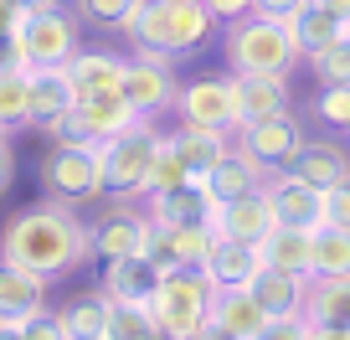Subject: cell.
Wrapping results in <instances>:
<instances>
[{
	"label": "cell",
	"mask_w": 350,
	"mask_h": 340,
	"mask_svg": "<svg viewBox=\"0 0 350 340\" xmlns=\"http://www.w3.org/2000/svg\"><path fill=\"white\" fill-rule=\"evenodd\" d=\"M0 258L52 284V278L72 274L77 263L93 258V222L77 217V207L46 196L0 227Z\"/></svg>",
	"instance_id": "obj_1"
},
{
	"label": "cell",
	"mask_w": 350,
	"mask_h": 340,
	"mask_svg": "<svg viewBox=\"0 0 350 340\" xmlns=\"http://www.w3.org/2000/svg\"><path fill=\"white\" fill-rule=\"evenodd\" d=\"M211 31H217V16L206 11V0H144L124 36L144 57H180L196 52Z\"/></svg>",
	"instance_id": "obj_2"
},
{
	"label": "cell",
	"mask_w": 350,
	"mask_h": 340,
	"mask_svg": "<svg viewBox=\"0 0 350 340\" xmlns=\"http://www.w3.org/2000/svg\"><path fill=\"white\" fill-rule=\"evenodd\" d=\"M227 31H221V52H227V67L232 73H284L294 67L299 42H294V26L288 21H273V16L262 11H247V16H232V21H221Z\"/></svg>",
	"instance_id": "obj_3"
},
{
	"label": "cell",
	"mask_w": 350,
	"mask_h": 340,
	"mask_svg": "<svg viewBox=\"0 0 350 340\" xmlns=\"http://www.w3.org/2000/svg\"><path fill=\"white\" fill-rule=\"evenodd\" d=\"M211 304H217V284L206 268H170L150 299L165 340H191L211 319Z\"/></svg>",
	"instance_id": "obj_4"
},
{
	"label": "cell",
	"mask_w": 350,
	"mask_h": 340,
	"mask_svg": "<svg viewBox=\"0 0 350 340\" xmlns=\"http://www.w3.org/2000/svg\"><path fill=\"white\" fill-rule=\"evenodd\" d=\"M42 186L52 201L67 207H83V201H98L103 191V144L88 140H62L42 155Z\"/></svg>",
	"instance_id": "obj_5"
},
{
	"label": "cell",
	"mask_w": 350,
	"mask_h": 340,
	"mask_svg": "<svg viewBox=\"0 0 350 340\" xmlns=\"http://www.w3.org/2000/svg\"><path fill=\"white\" fill-rule=\"evenodd\" d=\"M165 134L150 119H139L134 129H124L119 140H103V186L113 201H139L150 196V165L160 155Z\"/></svg>",
	"instance_id": "obj_6"
},
{
	"label": "cell",
	"mask_w": 350,
	"mask_h": 340,
	"mask_svg": "<svg viewBox=\"0 0 350 340\" xmlns=\"http://www.w3.org/2000/svg\"><path fill=\"white\" fill-rule=\"evenodd\" d=\"M139 124V109H134L124 93H93V99H77L67 119H57L52 129H42L52 144L62 140H88V144H103V140H119L124 129Z\"/></svg>",
	"instance_id": "obj_7"
},
{
	"label": "cell",
	"mask_w": 350,
	"mask_h": 340,
	"mask_svg": "<svg viewBox=\"0 0 350 340\" xmlns=\"http://www.w3.org/2000/svg\"><path fill=\"white\" fill-rule=\"evenodd\" d=\"M16 42H21L26 67H67L77 57V21H72V11H62V5L26 11Z\"/></svg>",
	"instance_id": "obj_8"
},
{
	"label": "cell",
	"mask_w": 350,
	"mask_h": 340,
	"mask_svg": "<svg viewBox=\"0 0 350 340\" xmlns=\"http://www.w3.org/2000/svg\"><path fill=\"white\" fill-rule=\"evenodd\" d=\"M154 248V217L134 211L129 201H113L98 222H93V258L113 263V258H150Z\"/></svg>",
	"instance_id": "obj_9"
},
{
	"label": "cell",
	"mask_w": 350,
	"mask_h": 340,
	"mask_svg": "<svg viewBox=\"0 0 350 340\" xmlns=\"http://www.w3.org/2000/svg\"><path fill=\"white\" fill-rule=\"evenodd\" d=\"M124 99L139 109V119H154V114L175 109L180 99V83H175V57H129V73H124Z\"/></svg>",
	"instance_id": "obj_10"
},
{
	"label": "cell",
	"mask_w": 350,
	"mask_h": 340,
	"mask_svg": "<svg viewBox=\"0 0 350 340\" xmlns=\"http://www.w3.org/2000/svg\"><path fill=\"white\" fill-rule=\"evenodd\" d=\"M237 144L252 155V160H262L268 170H288V165L299 160V150H304V129H299L294 114H268V119H252L237 129Z\"/></svg>",
	"instance_id": "obj_11"
},
{
	"label": "cell",
	"mask_w": 350,
	"mask_h": 340,
	"mask_svg": "<svg viewBox=\"0 0 350 340\" xmlns=\"http://www.w3.org/2000/svg\"><path fill=\"white\" fill-rule=\"evenodd\" d=\"M180 124H201V129L237 134V103H232V77H196L175 99Z\"/></svg>",
	"instance_id": "obj_12"
},
{
	"label": "cell",
	"mask_w": 350,
	"mask_h": 340,
	"mask_svg": "<svg viewBox=\"0 0 350 340\" xmlns=\"http://www.w3.org/2000/svg\"><path fill=\"white\" fill-rule=\"evenodd\" d=\"M150 201V217L154 227H217V191L206 186V181H186V186H175V191H154Z\"/></svg>",
	"instance_id": "obj_13"
},
{
	"label": "cell",
	"mask_w": 350,
	"mask_h": 340,
	"mask_svg": "<svg viewBox=\"0 0 350 340\" xmlns=\"http://www.w3.org/2000/svg\"><path fill=\"white\" fill-rule=\"evenodd\" d=\"M268 196H273V211L284 227H325V191L309 186V181H299L294 170H273V181H268Z\"/></svg>",
	"instance_id": "obj_14"
},
{
	"label": "cell",
	"mask_w": 350,
	"mask_h": 340,
	"mask_svg": "<svg viewBox=\"0 0 350 340\" xmlns=\"http://www.w3.org/2000/svg\"><path fill=\"white\" fill-rule=\"evenodd\" d=\"M217 237H221L217 227H154L150 258L165 268V274H170V268H206Z\"/></svg>",
	"instance_id": "obj_15"
},
{
	"label": "cell",
	"mask_w": 350,
	"mask_h": 340,
	"mask_svg": "<svg viewBox=\"0 0 350 340\" xmlns=\"http://www.w3.org/2000/svg\"><path fill=\"white\" fill-rule=\"evenodd\" d=\"M232 103H237V129L252 119L288 109V77L284 73H232Z\"/></svg>",
	"instance_id": "obj_16"
},
{
	"label": "cell",
	"mask_w": 350,
	"mask_h": 340,
	"mask_svg": "<svg viewBox=\"0 0 350 340\" xmlns=\"http://www.w3.org/2000/svg\"><path fill=\"white\" fill-rule=\"evenodd\" d=\"M273 227H278V211H273L268 186L247 191V196H232V201H221V207H217V232H227V237L262 242Z\"/></svg>",
	"instance_id": "obj_17"
},
{
	"label": "cell",
	"mask_w": 350,
	"mask_h": 340,
	"mask_svg": "<svg viewBox=\"0 0 350 340\" xmlns=\"http://www.w3.org/2000/svg\"><path fill=\"white\" fill-rule=\"evenodd\" d=\"M124 73H129V57L109 52V47H93V52H77L67 62L77 99H93V93H124Z\"/></svg>",
	"instance_id": "obj_18"
},
{
	"label": "cell",
	"mask_w": 350,
	"mask_h": 340,
	"mask_svg": "<svg viewBox=\"0 0 350 340\" xmlns=\"http://www.w3.org/2000/svg\"><path fill=\"white\" fill-rule=\"evenodd\" d=\"M77 103V88L67 67H31V129H52Z\"/></svg>",
	"instance_id": "obj_19"
},
{
	"label": "cell",
	"mask_w": 350,
	"mask_h": 340,
	"mask_svg": "<svg viewBox=\"0 0 350 340\" xmlns=\"http://www.w3.org/2000/svg\"><path fill=\"white\" fill-rule=\"evenodd\" d=\"M258 258H262L268 268H284V274L314 278V232H309V227H284V222H278V227L258 242Z\"/></svg>",
	"instance_id": "obj_20"
},
{
	"label": "cell",
	"mask_w": 350,
	"mask_h": 340,
	"mask_svg": "<svg viewBox=\"0 0 350 340\" xmlns=\"http://www.w3.org/2000/svg\"><path fill=\"white\" fill-rule=\"evenodd\" d=\"M165 268L154 263V258H113V263H103V294L109 299H129V304H150L154 289H160Z\"/></svg>",
	"instance_id": "obj_21"
},
{
	"label": "cell",
	"mask_w": 350,
	"mask_h": 340,
	"mask_svg": "<svg viewBox=\"0 0 350 340\" xmlns=\"http://www.w3.org/2000/svg\"><path fill=\"white\" fill-rule=\"evenodd\" d=\"M42 309H46V278L26 274V268L0 258V319H5V325H21V319L42 315Z\"/></svg>",
	"instance_id": "obj_22"
},
{
	"label": "cell",
	"mask_w": 350,
	"mask_h": 340,
	"mask_svg": "<svg viewBox=\"0 0 350 340\" xmlns=\"http://www.w3.org/2000/svg\"><path fill=\"white\" fill-rule=\"evenodd\" d=\"M165 140H170V150L186 160V170H191L196 181H206L211 170L221 165V155L232 150V134H221V129H201V124H180V129H170Z\"/></svg>",
	"instance_id": "obj_23"
},
{
	"label": "cell",
	"mask_w": 350,
	"mask_h": 340,
	"mask_svg": "<svg viewBox=\"0 0 350 340\" xmlns=\"http://www.w3.org/2000/svg\"><path fill=\"white\" fill-rule=\"evenodd\" d=\"M288 170H294L299 181H309V186H319V191H335V186L350 181V150L335 144V140H309Z\"/></svg>",
	"instance_id": "obj_24"
},
{
	"label": "cell",
	"mask_w": 350,
	"mask_h": 340,
	"mask_svg": "<svg viewBox=\"0 0 350 340\" xmlns=\"http://www.w3.org/2000/svg\"><path fill=\"white\" fill-rule=\"evenodd\" d=\"M258 268H262L258 242H242V237H227V232H221L217 248H211L206 274H211V284H217V289H247L252 278H258Z\"/></svg>",
	"instance_id": "obj_25"
},
{
	"label": "cell",
	"mask_w": 350,
	"mask_h": 340,
	"mask_svg": "<svg viewBox=\"0 0 350 340\" xmlns=\"http://www.w3.org/2000/svg\"><path fill=\"white\" fill-rule=\"evenodd\" d=\"M273 181V170L262 160H252L242 144H232L227 155H221V165L206 176V186L217 191V201H232V196H247V191H258V186H268Z\"/></svg>",
	"instance_id": "obj_26"
},
{
	"label": "cell",
	"mask_w": 350,
	"mask_h": 340,
	"mask_svg": "<svg viewBox=\"0 0 350 340\" xmlns=\"http://www.w3.org/2000/svg\"><path fill=\"white\" fill-rule=\"evenodd\" d=\"M252 294H258V304L268 309V315H304V299H309V278L299 274H284V268H258V278H252Z\"/></svg>",
	"instance_id": "obj_27"
},
{
	"label": "cell",
	"mask_w": 350,
	"mask_h": 340,
	"mask_svg": "<svg viewBox=\"0 0 350 340\" xmlns=\"http://www.w3.org/2000/svg\"><path fill=\"white\" fill-rule=\"evenodd\" d=\"M304 319H309V325H335V330H350V274H335V278H309Z\"/></svg>",
	"instance_id": "obj_28"
},
{
	"label": "cell",
	"mask_w": 350,
	"mask_h": 340,
	"mask_svg": "<svg viewBox=\"0 0 350 340\" xmlns=\"http://www.w3.org/2000/svg\"><path fill=\"white\" fill-rule=\"evenodd\" d=\"M211 315L221 319V325L232 330V335H242V340H258L262 335V325H268V309L258 304V294L252 289H217V304H211Z\"/></svg>",
	"instance_id": "obj_29"
},
{
	"label": "cell",
	"mask_w": 350,
	"mask_h": 340,
	"mask_svg": "<svg viewBox=\"0 0 350 340\" xmlns=\"http://www.w3.org/2000/svg\"><path fill=\"white\" fill-rule=\"evenodd\" d=\"M57 315H62V325H67V335H72V340H103V335H109L113 299L103 294V289H88V294L67 299Z\"/></svg>",
	"instance_id": "obj_30"
},
{
	"label": "cell",
	"mask_w": 350,
	"mask_h": 340,
	"mask_svg": "<svg viewBox=\"0 0 350 340\" xmlns=\"http://www.w3.org/2000/svg\"><path fill=\"white\" fill-rule=\"evenodd\" d=\"M350 274V227H314V278H335Z\"/></svg>",
	"instance_id": "obj_31"
},
{
	"label": "cell",
	"mask_w": 350,
	"mask_h": 340,
	"mask_svg": "<svg viewBox=\"0 0 350 340\" xmlns=\"http://www.w3.org/2000/svg\"><path fill=\"white\" fill-rule=\"evenodd\" d=\"M109 340H165L160 319L150 304H129V299H113L109 315Z\"/></svg>",
	"instance_id": "obj_32"
},
{
	"label": "cell",
	"mask_w": 350,
	"mask_h": 340,
	"mask_svg": "<svg viewBox=\"0 0 350 340\" xmlns=\"http://www.w3.org/2000/svg\"><path fill=\"white\" fill-rule=\"evenodd\" d=\"M0 119L31 124V67H0Z\"/></svg>",
	"instance_id": "obj_33"
},
{
	"label": "cell",
	"mask_w": 350,
	"mask_h": 340,
	"mask_svg": "<svg viewBox=\"0 0 350 340\" xmlns=\"http://www.w3.org/2000/svg\"><path fill=\"white\" fill-rule=\"evenodd\" d=\"M288 26H294V42H299V52H304V57H314L319 47H329L340 31H345V21H335V16L319 11V5H304Z\"/></svg>",
	"instance_id": "obj_34"
},
{
	"label": "cell",
	"mask_w": 350,
	"mask_h": 340,
	"mask_svg": "<svg viewBox=\"0 0 350 340\" xmlns=\"http://www.w3.org/2000/svg\"><path fill=\"white\" fill-rule=\"evenodd\" d=\"M309 67H314L319 88H329V83H350V26L329 47H319V52L309 57Z\"/></svg>",
	"instance_id": "obj_35"
},
{
	"label": "cell",
	"mask_w": 350,
	"mask_h": 340,
	"mask_svg": "<svg viewBox=\"0 0 350 340\" xmlns=\"http://www.w3.org/2000/svg\"><path fill=\"white\" fill-rule=\"evenodd\" d=\"M139 5L144 0H77V16L93 21V26H109V31H129Z\"/></svg>",
	"instance_id": "obj_36"
},
{
	"label": "cell",
	"mask_w": 350,
	"mask_h": 340,
	"mask_svg": "<svg viewBox=\"0 0 350 340\" xmlns=\"http://www.w3.org/2000/svg\"><path fill=\"white\" fill-rule=\"evenodd\" d=\"M186 181H196L186 170V160H180V155L170 150V140L160 144V155H154V165H150V196L154 191H175V186H186Z\"/></svg>",
	"instance_id": "obj_37"
},
{
	"label": "cell",
	"mask_w": 350,
	"mask_h": 340,
	"mask_svg": "<svg viewBox=\"0 0 350 340\" xmlns=\"http://www.w3.org/2000/svg\"><path fill=\"white\" fill-rule=\"evenodd\" d=\"M314 114L329 124V129H345L350 134V83H329V88H319Z\"/></svg>",
	"instance_id": "obj_38"
},
{
	"label": "cell",
	"mask_w": 350,
	"mask_h": 340,
	"mask_svg": "<svg viewBox=\"0 0 350 340\" xmlns=\"http://www.w3.org/2000/svg\"><path fill=\"white\" fill-rule=\"evenodd\" d=\"M16 330H21V340H72V335H67V325H62V315H52V309L21 319Z\"/></svg>",
	"instance_id": "obj_39"
},
{
	"label": "cell",
	"mask_w": 350,
	"mask_h": 340,
	"mask_svg": "<svg viewBox=\"0 0 350 340\" xmlns=\"http://www.w3.org/2000/svg\"><path fill=\"white\" fill-rule=\"evenodd\" d=\"M258 340H309V319L304 315H273Z\"/></svg>",
	"instance_id": "obj_40"
},
{
	"label": "cell",
	"mask_w": 350,
	"mask_h": 340,
	"mask_svg": "<svg viewBox=\"0 0 350 340\" xmlns=\"http://www.w3.org/2000/svg\"><path fill=\"white\" fill-rule=\"evenodd\" d=\"M304 5H314V0H258V11H262V16H273V21H294Z\"/></svg>",
	"instance_id": "obj_41"
},
{
	"label": "cell",
	"mask_w": 350,
	"mask_h": 340,
	"mask_svg": "<svg viewBox=\"0 0 350 340\" xmlns=\"http://www.w3.org/2000/svg\"><path fill=\"white\" fill-rule=\"evenodd\" d=\"M206 11L217 16V21H232V16H247V11H258V0H206Z\"/></svg>",
	"instance_id": "obj_42"
},
{
	"label": "cell",
	"mask_w": 350,
	"mask_h": 340,
	"mask_svg": "<svg viewBox=\"0 0 350 340\" xmlns=\"http://www.w3.org/2000/svg\"><path fill=\"white\" fill-rule=\"evenodd\" d=\"M11 181H16V150H11V140H0V196L11 191Z\"/></svg>",
	"instance_id": "obj_43"
},
{
	"label": "cell",
	"mask_w": 350,
	"mask_h": 340,
	"mask_svg": "<svg viewBox=\"0 0 350 340\" xmlns=\"http://www.w3.org/2000/svg\"><path fill=\"white\" fill-rule=\"evenodd\" d=\"M191 340H242V335H232V330L221 325L217 315H211V319H206V325H201V330H196V335H191Z\"/></svg>",
	"instance_id": "obj_44"
},
{
	"label": "cell",
	"mask_w": 350,
	"mask_h": 340,
	"mask_svg": "<svg viewBox=\"0 0 350 340\" xmlns=\"http://www.w3.org/2000/svg\"><path fill=\"white\" fill-rule=\"evenodd\" d=\"M314 5H319V11H329L335 21H345V26H350V0H314Z\"/></svg>",
	"instance_id": "obj_45"
},
{
	"label": "cell",
	"mask_w": 350,
	"mask_h": 340,
	"mask_svg": "<svg viewBox=\"0 0 350 340\" xmlns=\"http://www.w3.org/2000/svg\"><path fill=\"white\" fill-rule=\"evenodd\" d=\"M309 340H350V330H335V325H309Z\"/></svg>",
	"instance_id": "obj_46"
},
{
	"label": "cell",
	"mask_w": 350,
	"mask_h": 340,
	"mask_svg": "<svg viewBox=\"0 0 350 340\" xmlns=\"http://www.w3.org/2000/svg\"><path fill=\"white\" fill-rule=\"evenodd\" d=\"M21 11H46V5H57V0H16Z\"/></svg>",
	"instance_id": "obj_47"
},
{
	"label": "cell",
	"mask_w": 350,
	"mask_h": 340,
	"mask_svg": "<svg viewBox=\"0 0 350 340\" xmlns=\"http://www.w3.org/2000/svg\"><path fill=\"white\" fill-rule=\"evenodd\" d=\"M0 140H11V124H5V119H0Z\"/></svg>",
	"instance_id": "obj_48"
},
{
	"label": "cell",
	"mask_w": 350,
	"mask_h": 340,
	"mask_svg": "<svg viewBox=\"0 0 350 340\" xmlns=\"http://www.w3.org/2000/svg\"><path fill=\"white\" fill-rule=\"evenodd\" d=\"M0 330H5V319H0Z\"/></svg>",
	"instance_id": "obj_49"
},
{
	"label": "cell",
	"mask_w": 350,
	"mask_h": 340,
	"mask_svg": "<svg viewBox=\"0 0 350 340\" xmlns=\"http://www.w3.org/2000/svg\"><path fill=\"white\" fill-rule=\"evenodd\" d=\"M103 340H109V335H103Z\"/></svg>",
	"instance_id": "obj_50"
}]
</instances>
